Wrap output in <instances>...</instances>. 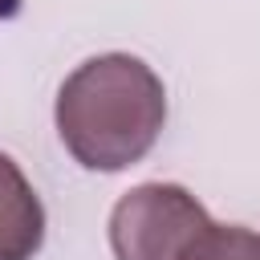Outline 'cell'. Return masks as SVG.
I'll use <instances>...</instances> for the list:
<instances>
[{
  "instance_id": "cell-2",
  "label": "cell",
  "mask_w": 260,
  "mask_h": 260,
  "mask_svg": "<svg viewBox=\"0 0 260 260\" xmlns=\"http://www.w3.org/2000/svg\"><path fill=\"white\" fill-rule=\"evenodd\" d=\"M207 207L179 183H138L110 211L114 260H183Z\"/></svg>"
},
{
  "instance_id": "cell-1",
  "label": "cell",
  "mask_w": 260,
  "mask_h": 260,
  "mask_svg": "<svg viewBox=\"0 0 260 260\" xmlns=\"http://www.w3.org/2000/svg\"><path fill=\"white\" fill-rule=\"evenodd\" d=\"M53 122L65 150L85 171H126L142 162L162 134V77L130 53L89 57L61 81Z\"/></svg>"
},
{
  "instance_id": "cell-4",
  "label": "cell",
  "mask_w": 260,
  "mask_h": 260,
  "mask_svg": "<svg viewBox=\"0 0 260 260\" xmlns=\"http://www.w3.org/2000/svg\"><path fill=\"white\" fill-rule=\"evenodd\" d=\"M183 260H260V236L240 223L207 219L199 228V236L187 244Z\"/></svg>"
},
{
  "instance_id": "cell-3",
  "label": "cell",
  "mask_w": 260,
  "mask_h": 260,
  "mask_svg": "<svg viewBox=\"0 0 260 260\" xmlns=\"http://www.w3.org/2000/svg\"><path fill=\"white\" fill-rule=\"evenodd\" d=\"M45 244V207L20 162L0 150V260H32Z\"/></svg>"
}]
</instances>
